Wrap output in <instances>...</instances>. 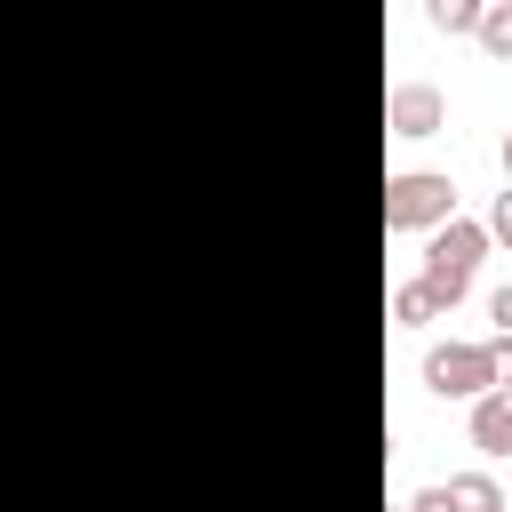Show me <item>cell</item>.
<instances>
[{
  "label": "cell",
  "instance_id": "obj_1",
  "mask_svg": "<svg viewBox=\"0 0 512 512\" xmlns=\"http://www.w3.org/2000/svg\"><path fill=\"white\" fill-rule=\"evenodd\" d=\"M480 256H488V232H480L472 216H448L440 232H424V272H416V280H424V288H432V296L456 312V296L472 288Z\"/></svg>",
  "mask_w": 512,
  "mask_h": 512
},
{
  "label": "cell",
  "instance_id": "obj_2",
  "mask_svg": "<svg viewBox=\"0 0 512 512\" xmlns=\"http://www.w3.org/2000/svg\"><path fill=\"white\" fill-rule=\"evenodd\" d=\"M448 216H456V176H440V168L384 176V232H440Z\"/></svg>",
  "mask_w": 512,
  "mask_h": 512
},
{
  "label": "cell",
  "instance_id": "obj_3",
  "mask_svg": "<svg viewBox=\"0 0 512 512\" xmlns=\"http://www.w3.org/2000/svg\"><path fill=\"white\" fill-rule=\"evenodd\" d=\"M424 392L432 400H480V392H496V360H488V344H432L424 352Z\"/></svg>",
  "mask_w": 512,
  "mask_h": 512
},
{
  "label": "cell",
  "instance_id": "obj_4",
  "mask_svg": "<svg viewBox=\"0 0 512 512\" xmlns=\"http://www.w3.org/2000/svg\"><path fill=\"white\" fill-rule=\"evenodd\" d=\"M384 128H392V136H440V128H448V96H440L432 80H400V88L384 96Z\"/></svg>",
  "mask_w": 512,
  "mask_h": 512
},
{
  "label": "cell",
  "instance_id": "obj_5",
  "mask_svg": "<svg viewBox=\"0 0 512 512\" xmlns=\"http://www.w3.org/2000/svg\"><path fill=\"white\" fill-rule=\"evenodd\" d=\"M472 448L496 464V456H512V392H480L472 400Z\"/></svg>",
  "mask_w": 512,
  "mask_h": 512
},
{
  "label": "cell",
  "instance_id": "obj_6",
  "mask_svg": "<svg viewBox=\"0 0 512 512\" xmlns=\"http://www.w3.org/2000/svg\"><path fill=\"white\" fill-rule=\"evenodd\" d=\"M440 488H448V504H456V512H504V488H496V472H448Z\"/></svg>",
  "mask_w": 512,
  "mask_h": 512
},
{
  "label": "cell",
  "instance_id": "obj_7",
  "mask_svg": "<svg viewBox=\"0 0 512 512\" xmlns=\"http://www.w3.org/2000/svg\"><path fill=\"white\" fill-rule=\"evenodd\" d=\"M392 320H400V328H432V320H448V304H440L424 280H400V288H392Z\"/></svg>",
  "mask_w": 512,
  "mask_h": 512
},
{
  "label": "cell",
  "instance_id": "obj_8",
  "mask_svg": "<svg viewBox=\"0 0 512 512\" xmlns=\"http://www.w3.org/2000/svg\"><path fill=\"white\" fill-rule=\"evenodd\" d=\"M472 40H480V48L496 56V64H512V0H488V8H480V32H472Z\"/></svg>",
  "mask_w": 512,
  "mask_h": 512
},
{
  "label": "cell",
  "instance_id": "obj_9",
  "mask_svg": "<svg viewBox=\"0 0 512 512\" xmlns=\"http://www.w3.org/2000/svg\"><path fill=\"white\" fill-rule=\"evenodd\" d=\"M480 8L488 0H432L424 16H432V32H480Z\"/></svg>",
  "mask_w": 512,
  "mask_h": 512
},
{
  "label": "cell",
  "instance_id": "obj_10",
  "mask_svg": "<svg viewBox=\"0 0 512 512\" xmlns=\"http://www.w3.org/2000/svg\"><path fill=\"white\" fill-rule=\"evenodd\" d=\"M480 232H488V248H496V240L512 248V192H496V208H488V224H480Z\"/></svg>",
  "mask_w": 512,
  "mask_h": 512
},
{
  "label": "cell",
  "instance_id": "obj_11",
  "mask_svg": "<svg viewBox=\"0 0 512 512\" xmlns=\"http://www.w3.org/2000/svg\"><path fill=\"white\" fill-rule=\"evenodd\" d=\"M488 360H496V392H512V336H488Z\"/></svg>",
  "mask_w": 512,
  "mask_h": 512
},
{
  "label": "cell",
  "instance_id": "obj_12",
  "mask_svg": "<svg viewBox=\"0 0 512 512\" xmlns=\"http://www.w3.org/2000/svg\"><path fill=\"white\" fill-rule=\"evenodd\" d=\"M488 320H496V336H512V280L488 288Z\"/></svg>",
  "mask_w": 512,
  "mask_h": 512
},
{
  "label": "cell",
  "instance_id": "obj_13",
  "mask_svg": "<svg viewBox=\"0 0 512 512\" xmlns=\"http://www.w3.org/2000/svg\"><path fill=\"white\" fill-rule=\"evenodd\" d=\"M408 512H456V504H448V488L432 480V488H416V496H408Z\"/></svg>",
  "mask_w": 512,
  "mask_h": 512
},
{
  "label": "cell",
  "instance_id": "obj_14",
  "mask_svg": "<svg viewBox=\"0 0 512 512\" xmlns=\"http://www.w3.org/2000/svg\"><path fill=\"white\" fill-rule=\"evenodd\" d=\"M496 160H504V176H512V128H504V144H496Z\"/></svg>",
  "mask_w": 512,
  "mask_h": 512
},
{
  "label": "cell",
  "instance_id": "obj_15",
  "mask_svg": "<svg viewBox=\"0 0 512 512\" xmlns=\"http://www.w3.org/2000/svg\"><path fill=\"white\" fill-rule=\"evenodd\" d=\"M392 512H408V504H392Z\"/></svg>",
  "mask_w": 512,
  "mask_h": 512
}]
</instances>
